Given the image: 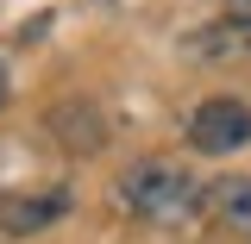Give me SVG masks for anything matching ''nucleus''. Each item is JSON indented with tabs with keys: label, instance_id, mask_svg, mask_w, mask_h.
<instances>
[{
	"label": "nucleus",
	"instance_id": "nucleus-5",
	"mask_svg": "<svg viewBox=\"0 0 251 244\" xmlns=\"http://www.w3.org/2000/svg\"><path fill=\"white\" fill-rule=\"evenodd\" d=\"M44 125H50V138H57L63 151H100V144H107V119H100V107L82 100V94L63 100V107H50Z\"/></svg>",
	"mask_w": 251,
	"mask_h": 244
},
{
	"label": "nucleus",
	"instance_id": "nucleus-8",
	"mask_svg": "<svg viewBox=\"0 0 251 244\" xmlns=\"http://www.w3.org/2000/svg\"><path fill=\"white\" fill-rule=\"evenodd\" d=\"M6 94H13V82H6V63H0V107H6Z\"/></svg>",
	"mask_w": 251,
	"mask_h": 244
},
{
	"label": "nucleus",
	"instance_id": "nucleus-1",
	"mask_svg": "<svg viewBox=\"0 0 251 244\" xmlns=\"http://www.w3.org/2000/svg\"><path fill=\"white\" fill-rule=\"evenodd\" d=\"M120 207L138 219H151V225H176V219L195 213V200H201V188L188 176L182 163H170V156H145V163H132L120 176Z\"/></svg>",
	"mask_w": 251,
	"mask_h": 244
},
{
	"label": "nucleus",
	"instance_id": "nucleus-7",
	"mask_svg": "<svg viewBox=\"0 0 251 244\" xmlns=\"http://www.w3.org/2000/svg\"><path fill=\"white\" fill-rule=\"evenodd\" d=\"M226 13H239V19H251V0H226Z\"/></svg>",
	"mask_w": 251,
	"mask_h": 244
},
{
	"label": "nucleus",
	"instance_id": "nucleus-2",
	"mask_svg": "<svg viewBox=\"0 0 251 244\" xmlns=\"http://www.w3.org/2000/svg\"><path fill=\"white\" fill-rule=\"evenodd\" d=\"M182 138H188L201 156L245 151V144H251V107L239 100V94H207V100L182 119Z\"/></svg>",
	"mask_w": 251,
	"mask_h": 244
},
{
	"label": "nucleus",
	"instance_id": "nucleus-3",
	"mask_svg": "<svg viewBox=\"0 0 251 244\" xmlns=\"http://www.w3.org/2000/svg\"><path fill=\"white\" fill-rule=\"evenodd\" d=\"M63 213H69V194H63V188H44V194L0 188V232H6V238H31V232L57 225Z\"/></svg>",
	"mask_w": 251,
	"mask_h": 244
},
{
	"label": "nucleus",
	"instance_id": "nucleus-6",
	"mask_svg": "<svg viewBox=\"0 0 251 244\" xmlns=\"http://www.w3.org/2000/svg\"><path fill=\"white\" fill-rule=\"evenodd\" d=\"M207 207H214L220 225L251 232V176H220V182L207 188Z\"/></svg>",
	"mask_w": 251,
	"mask_h": 244
},
{
	"label": "nucleus",
	"instance_id": "nucleus-4",
	"mask_svg": "<svg viewBox=\"0 0 251 244\" xmlns=\"http://www.w3.org/2000/svg\"><path fill=\"white\" fill-rule=\"evenodd\" d=\"M182 50H188L195 63H239V57H251V19L220 13V19H207V25L188 31Z\"/></svg>",
	"mask_w": 251,
	"mask_h": 244
}]
</instances>
